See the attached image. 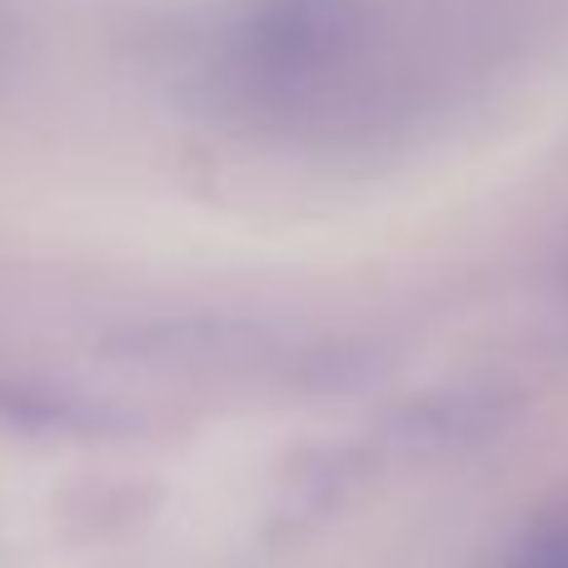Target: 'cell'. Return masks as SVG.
<instances>
[{
  "mask_svg": "<svg viewBox=\"0 0 568 568\" xmlns=\"http://www.w3.org/2000/svg\"><path fill=\"white\" fill-rule=\"evenodd\" d=\"M359 40V0H260L240 30V70L265 95L334 75Z\"/></svg>",
  "mask_w": 568,
  "mask_h": 568,
  "instance_id": "1",
  "label": "cell"
},
{
  "mask_svg": "<svg viewBox=\"0 0 568 568\" xmlns=\"http://www.w3.org/2000/svg\"><path fill=\"white\" fill-rule=\"evenodd\" d=\"M499 568H568V494L534 514Z\"/></svg>",
  "mask_w": 568,
  "mask_h": 568,
  "instance_id": "2",
  "label": "cell"
}]
</instances>
